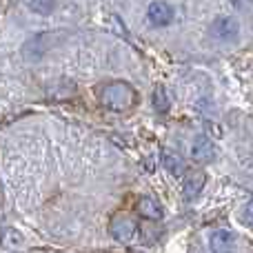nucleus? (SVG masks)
Masks as SVG:
<instances>
[{
    "label": "nucleus",
    "instance_id": "9",
    "mask_svg": "<svg viewBox=\"0 0 253 253\" xmlns=\"http://www.w3.org/2000/svg\"><path fill=\"white\" fill-rule=\"evenodd\" d=\"M49 38H51V34H38V36H34V38H31L29 42L22 47V53H25V58H29V60H36V58L44 56V51L49 49Z\"/></svg>",
    "mask_w": 253,
    "mask_h": 253
},
{
    "label": "nucleus",
    "instance_id": "13",
    "mask_svg": "<svg viewBox=\"0 0 253 253\" xmlns=\"http://www.w3.org/2000/svg\"><path fill=\"white\" fill-rule=\"evenodd\" d=\"M25 7L31 9V11H36V13H40V16H49V13L56 9V2H27Z\"/></svg>",
    "mask_w": 253,
    "mask_h": 253
},
{
    "label": "nucleus",
    "instance_id": "10",
    "mask_svg": "<svg viewBox=\"0 0 253 253\" xmlns=\"http://www.w3.org/2000/svg\"><path fill=\"white\" fill-rule=\"evenodd\" d=\"M165 167H167V171H169L171 175H182L184 173V162H182V158L178 156V153H173V151H165Z\"/></svg>",
    "mask_w": 253,
    "mask_h": 253
},
{
    "label": "nucleus",
    "instance_id": "2",
    "mask_svg": "<svg viewBox=\"0 0 253 253\" xmlns=\"http://www.w3.org/2000/svg\"><path fill=\"white\" fill-rule=\"evenodd\" d=\"M211 38L222 40V42H229V40H236L238 34H240V25H238L236 18L231 16H218L209 27Z\"/></svg>",
    "mask_w": 253,
    "mask_h": 253
},
{
    "label": "nucleus",
    "instance_id": "4",
    "mask_svg": "<svg viewBox=\"0 0 253 253\" xmlns=\"http://www.w3.org/2000/svg\"><path fill=\"white\" fill-rule=\"evenodd\" d=\"M147 18L153 27H169L175 18V11L169 2H151L147 7Z\"/></svg>",
    "mask_w": 253,
    "mask_h": 253
},
{
    "label": "nucleus",
    "instance_id": "6",
    "mask_svg": "<svg viewBox=\"0 0 253 253\" xmlns=\"http://www.w3.org/2000/svg\"><path fill=\"white\" fill-rule=\"evenodd\" d=\"M209 245L213 253H233V249H236V236L229 229H215L209 238Z\"/></svg>",
    "mask_w": 253,
    "mask_h": 253
},
{
    "label": "nucleus",
    "instance_id": "8",
    "mask_svg": "<svg viewBox=\"0 0 253 253\" xmlns=\"http://www.w3.org/2000/svg\"><path fill=\"white\" fill-rule=\"evenodd\" d=\"M135 213L144 220H160L162 218V205L151 196H142L135 202Z\"/></svg>",
    "mask_w": 253,
    "mask_h": 253
},
{
    "label": "nucleus",
    "instance_id": "7",
    "mask_svg": "<svg viewBox=\"0 0 253 253\" xmlns=\"http://www.w3.org/2000/svg\"><path fill=\"white\" fill-rule=\"evenodd\" d=\"M205 184H207V173H205V171L196 169V171H189V173H184V182H182L184 198H187V200H193L198 193H202Z\"/></svg>",
    "mask_w": 253,
    "mask_h": 253
},
{
    "label": "nucleus",
    "instance_id": "1",
    "mask_svg": "<svg viewBox=\"0 0 253 253\" xmlns=\"http://www.w3.org/2000/svg\"><path fill=\"white\" fill-rule=\"evenodd\" d=\"M98 100L105 109L116 111V114H126L138 105V93L131 84L116 80V83H107L98 89Z\"/></svg>",
    "mask_w": 253,
    "mask_h": 253
},
{
    "label": "nucleus",
    "instance_id": "3",
    "mask_svg": "<svg viewBox=\"0 0 253 253\" xmlns=\"http://www.w3.org/2000/svg\"><path fill=\"white\" fill-rule=\"evenodd\" d=\"M135 231H138V224H135V220L131 218V215H125V213H118L111 218L109 222V233L114 240L118 242H129L131 238L135 236Z\"/></svg>",
    "mask_w": 253,
    "mask_h": 253
},
{
    "label": "nucleus",
    "instance_id": "12",
    "mask_svg": "<svg viewBox=\"0 0 253 253\" xmlns=\"http://www.w3.org/2000/svg\"><path fill=\"white\" fill-rule=\"evenodd\" d=\"M0 245L7 247V249H18V247L22 245V236L16 229H4L2 238H0Z\"/></svg>",
    "mask_w": 253,
    "mask_h": 253
},
{
    "label": "nucleus",
    "instance_id": "5",
    "mask_svg": "<svg viewBox=\"0 0 253 253\" xmlns=\"http://www.w3.org/2000/svg\"><path fill=\"white\" fill-rule=\"evenodd\" d=\"M191 158H193V162H200V165L211 162L215 158L213 140H211L209 135H198V138L193 140V144H191Z\"/></svg>",
    "mask_w": 253,
    "mask_h": 253
},
{
    "label": "nucleus",
    "instance_id": "11",
    "mask_svg": "<svg viewBox=\"0 0 253 253\" xmlns=\"http://www.w3.org/2000/svg\"><path fill=\"white\" fill-rule=\"evenodd\" d=\"M169 107H171V100H169V96H167V89L156 87V91H153V109H156L158 114H167Z\"/></svg>",
    "mask_w": 253,
    "mask_h": 253
}]
</instances>
